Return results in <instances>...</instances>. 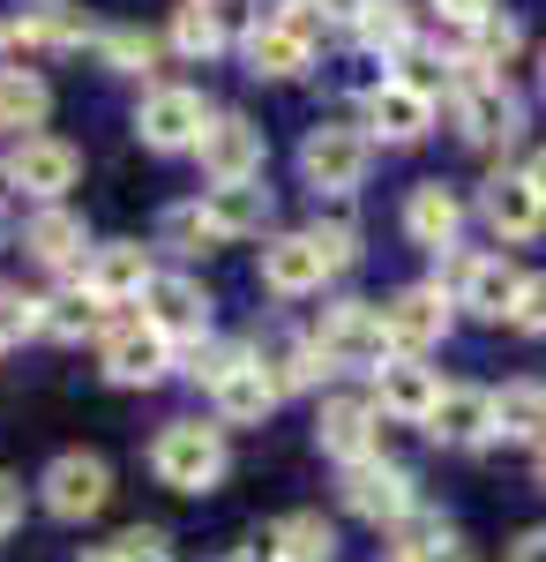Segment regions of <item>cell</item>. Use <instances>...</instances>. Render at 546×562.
<instances>
[{
    "label": "cell",
    "instance_id": "5",
    "mask_svg": "<svg viewBox=\"0 0 546 562\" xmlns=\"http://www.w3.org/2000/svg\"><path fill=\"white\" fill-rule=\"evenodd\" d=\"M450 323H457V307L442 285H405L382 301V346H389V360H426L450 338Z\"/></svg>",
    "mask_w": 546,
    "mask_h": 562
},
{
    "label": "cell",
    "instance_id": "44",
    "mask_svg": "<svg viewBox=\"0 0 546 562\" xmlns=\"http://www.w3.org/2000/svg\"><path fill=\"white\" fill-rule=\"evenodd\" d=\"M524 188H532V195H539V203H546V143H539V150H532V158H524Z\"/></svg>",
    "mask_w": 546,
    "mask_h": 562
},
{
    "label": "cell",
    "instance_id": "41",
    "mask_svg": "<svg viewBox=\"0 0 546 562\" xmlns=\"http://www.w3.org/2000/svg\"><path fill=\"white\" fill-rule=\"evenodd\" d=\"M434 15H442L450 31H479V23L494 15V0H434Z\"/></svg>",
    "mask_w": 546,
    "mask_h": 562
},
{
    "label": "cell",
    "instance_id": "43",
    "mask_svg": "<svg viewBox=\"0 0 546 562\" xmlns=\"http://www.w3.org/2000/svg\"><path fill=\"white\" fill-rule=\"evenodd\" d=\"M15 525H23V487H15V480L0 473V540H8Z\"/></svg>",
    "mask_w": 546,
    "mask_h": 562
},
{
    "label": "cell",
    "instance_id": "12",
    "mask_svg": "<svg viewBox=\"0 0 546 562\" xmlns=\"http://www.w3.org/2000/svg\"><path fill=\"white\" fill-rule=\"evenodd\" d=\"M150 278H158V270H150V248H143V240H98L83 256V270H76V293H90V301L113 315V307L143 301Z\"/></svg>",
    "mask_w": 546,
    "mask_h": 562
},
{
    "label": "cell",
    "instance_id": "32",
    "mask_svg": "<svg viewBox=\"0 0 546 562\" xmlns=\"http://www.w3.org/2000/svg\"><path fill=\"white\" fill-rule=\"evenodd\" d=\"M172 53H187V60H217V53H225V8H211V0L172 8Z\"/></svg>",
    "mask_w": 546,
    "mask_h": 562
},
{
    "label": "cell",
    "instance_id": "35",
    "mask_svg": "<svg viewBox=\"0 0 546 562\" xmlns=\"http://www.w3.org/2000/svg\"><path fill=\"white\" fill-rule=\"evenodd\" d=\"M307 240H315V256H322V270H330V278L360 262V233H352L344 217H315V225H307Z\"/></svg>",
    "mask_w": 546,
    "mask_h": 562
},
{
    "label": "cell",
    "instance_id": "10",
    "mask_svg": "<svg viewBox=\"0 0 546 562\" xmlns=\"http://www.w3.org/2000/svg\"><path fill=\"white\" fill-rule=\"evenodd\" d=\"M344 510L367 525H405L412 510H420V487H412V473L397 465V458H360V465H344Z\"/></svg>",
    "mask_w": 546,
    "mask_h": 562
},
{
    "label": "cell",
    "instance_id": "8",
    "mask_svg": "<svg viewBox=\"0 0 546 562\" xmlns=\"http://www.w3.org/2000/svg\"><path fill=\"white\" fill-rule=\"evenodd\" d=\"M315 53H322V23H315L307 8H285L277 23H254L248 31V76L293 83V76L315 68Z\"/></svg>",
    "mask_w": 546,
    "mask_h": 562
},
{
    "label": "cell",
    "instance_id": "29",
    "mask_svg": "<svg viewBox=\"0 0 546 562\" xmlns=\"http://www.w3.org/2000/svg\"><path fill=\"white\" fill-rule=\"evenodd\" d=\"M45 113H53V90L38 68H0V128L23 143V135H45Z\"/></svg>",
    "mask_w": 546,
    "mask_h": 562
},
{
    "label": "cell",
    "instance_id": "49",
    "mask_svg": "<svg viewBox=\"0 0 546 562\" xmlns=\"http://www.w3.org/2000/svg\"><path fill=\"white\" fill-rule=\"evenodd\" d=\"M382 562H412V555H382Z\"/></svg>",
    "mask_w": 546,
    "mask_h": 562
},
{
    "label": "cell",
    "instance_id": "52",
    "mask_svg": "<svg viewBox=\"0 0 546 562\" xmlns=\"http://www.w3.org/2000/svg\"><path fill=\"white\" fill-rule=\"evenodd\" d=\"M539 83H546V76H539Z\"/></svg>",
    "mask_w": 546,
    "mask_h": 562
},
{
    "label": "cell",
    "instance_id": "28",
    "mask_svg": "<svg viewBox=\"0 0 546 562\" xmlns=\"http://www.w3.org/2000/svg\"><path fill=\"white\" fill-rule=\"evenodd\" d=\"M262 548L277 562H337V525L322 510H285V518L262 532Z\"/></svg>",
    "mask_w": 546,
    "mask_h": 562
},
{
    "label": "cell",
    "instance_id": "6",
    "mask_svg": "<svg viewBox=\"0 0 546 562\" xmlns=\"http://www.w3.org/2000/svg\"><path fill=\"white\" fill-rule=\"evenodd\" d=\"M307 346L322 352L330 375H337V368H367V375H375L382 360H389V346H382V307L375 301H330Z\"/></svg>",
    "mask_w": 546,
    "mask_h": 562
},
{
    "label": "cell",
    "instance_id": "42",
    "mask_svg": "<svg viewBox=\"0 0 546 562\" xmlns=\"http://www.w3.org/2000/svg\"><path fill=\"white\" fill-rule=\"evenodd\" d=\"M412 562H471V548H464L457 532H450V525H442V532H434V540H420V548H412Z\"/></svg>",
    "mask_w": 546,
    "mask_h": 562
},
{
    "label": "cell",
    "instance_id": "15",
    "mask_svg": "<svg viewBox=\"0 0 546 562\" xmlns=\"http://www.w3.org/2000/svg\"><path fill=\"white\" fill-rule=\"evenodd\" d=\"M195 158H203L211 188H232V180H262L270 143H262V128H254L248 113H211V128H203V143H195Z\"/></svg>",
    "mask_w": 546,
    "mask_h": 562
},
{
    "label": "cell",
    "instance_id": "48",
    "mask_svg": "<svg viewBox=\"0 0 546 562\" xmlns=\"http://www.w3.org/2000/svg\"><path fill=\"white\" fill-rule=\"evenodd\" d=\"M539 487H546V450H539Z\"/></svg>",
    "mask_w": 546,
    "mask_h": 562
},
{
    "label": "cell",
    "instance_id": "9",
    "mask_svg": "<svg viewBox=\"0 0 546 562\" xmlns=\"http://www.w3.org/2000/svg\"><path fill=\"white\" fill-rule=\"evenodd\" d=\"M0 173H8L15 195H31V203H60V195L83 180V150H76L68 135H23Z\"/></svg>",
    "mask_w": 546,
    "mask_h": 562
},
{
    "label": "cell",
    "instance_id": "37",
    "mask_svg": "<svg viewBox=\"0 0 546 562\" xmlns=\"http://www.w3.org/2000/svg\"><path fill=\"white\" fill-rule=\"evenodd\" d=\"M509 323H516L524 338H546V270H532V278L516 285V307H509Z\"/></svg>",
    "mask_w": 546,
    "mask_h": 562
},
{
    "label": "cell",
    "instance_id": "40",
    "mask_svg": "<svg viewBox=\"0 0 546 562\" xmlns=\"http://www.w3.org/2000/svg\"><path fill=\"white\" fill-rule=\"evenodd\" d=\"M166 240L180 248V256H195V248H217L211 233H203V217H195V203H180V211H166Z\"/></svg>",
    "mask_w": 546,
    "mask_h": 562
},
{
    "label": "cell",
    "instance_id": "21",
    "mask_svg": "<svg viewBox=\"0 0 546 562\" xmlns=\"http://www.w3.org/2000/svg\"><path fill=\"white\" fill-rule=\"evenodd\" d=\"M322 256H315V240L307 233H270L262 240V285L277 293V301H307V293H322Z\"/></svg>",
    "mask_w": 546,
    "mask_h": 562
},
{
    "label": "cell",
    "instance_id": "1",
    "mask_svg": "<svg viewBox=\"0 0 546 562\" xmlns=\"http://www.w3.org/2000/svg\"><path fill=\"white\" fill-rule=\"evenodd\" d=\"M225 465H232L225 428H203V420H166L158 442H150V473L172 495H211L217 480H225Z\"/></svg>",
    "mask_w": 546,
    "mask_h": 562
},
{
    "label": "cell",
    "instance_id": "47",
    "mask_svg": "<svg viewBox=\"0 0 546 562\" xmlns=\"http://www.w3.org/2000/svg\"><path fill=\"white\" fill-rule=\"evenodd\" d=\"M83 562H121V555H113V548H83Z\"/></svg>",
    "mask_w": 546,
    "mask_h": 562
},
{
    "label": "cell",
    "instance_id": "50",
    "mask_svg": "<svg viewBox=\"0 0 546 562\" xmlns=\"http://www.w3.org/2000/svg\"><path fill=\"white\" fill-rule=\"evenodd\" d=\"M0 45H8V23H0Z\"/></svg>",
    "mask_w": 546,
    "mask_h": 562
},
{
    "label": "cell",
    "instance_id": "19",
    "mask_svg": "<svg viewBox=\"0 0 546 562\" xmlns=\"http://www.w3.org/2000/svg\"><path fill=\"white\" fill-rule=\"evenodd\" d=\"M434 397H442V375L426 368V360H382L375 368V405L382 420H405V428H426V413H434Z\"/></svg>",
    "mask_w": 546,
    "mask_h": 562
},
{
    "label": "cell",
    "instance_id": "23",
    "mask_svg": "<svg viewBox=\"0 0 546 562\" xmlns=\"http://www.w3.org/2000/svg\"><path fill=\"white\" fill-rule=\"evenodd\" d=\"M426 128H434V98H426V90L389 76V83L367 98V143H420Z\"/></svg>",
    "mask_w": 546,
    "mask_h": 562
},
{
    "label": "cell",
    "instance_id": "3",
    "mask_svg": "<svg viewBox=\"0 0 546 562\" xmlns=\"http://www.w3.org/2000/svg\"><path fill=\"white\" fill-rule=\"evenodd\" d=\"M367 166H375V143H367V128H352V121H315L307 143H299V180L315 195H352L367 180Z\"/></svg>",
    "mask_w": 546,
    "mask_h": 562
},
{
    "label": "cell",
    "instance_id": "7",
    "mask_svg": "<svg viewBox=\"0 0 546 562\" xmlns=\"http://www.w3.org/2000/svg\"><path fill=\"white\" fill-rule=\"evenodd\" d=\"M38 503H45L60 525L98 518V510L113 503V465H105L98 450H60V458L45 465V480H38Z\"/></svg>",
    "mask_w": 546,
    "mask_h": 562
},
{
    "label": "cell",
    "instance_id": "24",
    "mask_svg": "<svg viewBox=\"0 0 546 562\" xmlns=\"http://www.w3.org/2000/svg\"><path fill=\"white\" fill-rule=\"evenodd\" d=\"M23 248H31V262H45V270H83L90 233H83V217H76V211L38 203V211H31V225H23Z\"/></svg>",
    "mask_w": 546,
    "mask_h": 562
},
{
    "label": "cell",
    "instance_id": "25",
    "mask_svg": "<svg viewBox=\"0 0 546 562\" xmlns=\"http://www.w3.org/2000/svg\"><path fill=\"white\" fill-rule=\"evenodd\" d=\"M211 405H217V428H262V420L277 413V383L262 375V360L248 352V360L211 390Z\"/></svg>",
    "mask_w": 546,
    "mask_h": 562
},
{
    "label": "cell",
    "instance_id": "18",
    "mask_svg": "<svg viewBox=\"0 0 546 562\" xmlns=\"http://www.w3.org/2000/svg\"><path fill=\"white\" fill-rule=\"evenodd\" d=\"M315 442L330 450L337 465H360V458L382 450V413L367 397H322L315 405Z\"/></svg>",
    "mask_w": 546,
    "mask_h": 562
},
{
    "label": "cell",
    "instance_id": "31",
    "mask_svg": "<svg viewBox=\"0 0 546 562\" xmlns=\"http://www.w3.org/2000/svg\"><path fill=\"white\" fill-rule=\"evenodd\" d=\"M98 323H105V307L90 301V293H53V301H38V330H31V338L76 346V338H90Z\"/></svg>",
    "mask_w": 546,
    "mask_h": 562
},
{
    "label": "cell",
    "instance_id": "17",
    "mask_svg": "<svg viewBox=\"0 0 546 562\" xmlns=\"http://www.w3.org/2000/svg\"><path fill=\"white\" fill-rule=\"evenodd\" d=\"M426 435H434L442 450H479V442H494V390L442 383L434 413H426Z\"/></svg>",
    "mask_w": 546,
    "mask_h": 562
},
{
    "label": "cell",
    "instance_id": "27",
    "mask_svg": "<svg viewBox=\"0 0 546 562\" xmlns=\"http://www.w3.org/2000/svg\"><path fill=\"white\" fill-rule=\"evenodd\" d=\"M494 442H524V450H546V383H502L494 390Z\"/></svg>",
    "mask_w": 546,
    "mask_h": 562
},
{
    "label": "cell",
    "instance_id": "4",
    "mask_svg": "<svg viewBox=\"0 0 546 562\" xmlns=\"http://www.w3.org/2000/svg\"><path fill=\"white\" fill-rule=\"evenodd\" d=\"M434 285H442V293H450V307H464V315H479V323H509L524 270H516L509 256H464V248H450Z\"/></svg>",
    "mask_w": 546,
    "mask_h": 562
},
{
    "label": "cell",
    "instance_id": "34",
    "mask_svg": "<svg viewBox=\"0 0 546 562\" xmlns=\"http://www.w3.org/2000/svg\"><path fill=\"white\" fill-rule=\"evenodd\" d=\"M172 360H180V375H187V383L217 390L225 375H232V368H240V360H248V346H225V338H195V346L172 352Z\"/></svg>",
    "mask_w": 546,
    "mask_h": 562
},
{
    "label": "cell",
    "instance_id": "33",
    "mask_svg": "<svg viewBox=\"0 0 546 562\" xmlns=\"http://www.w3.org/2000/svg\"><path fill=\"white\" fill-rule=\"evenodd\" d=\"M254 360H262V375L277 383V397H285V390H315L322 375H330L322 352L307 346V338H293V346H277V352H254Z\"/></svg>",
    "mask_w": 546,
    "mask_h": 562
},
{
    "label": "cell",
    "instance_id": "16",
    "mask_svg": "<svg viewBox=\"0 0 546 562\" xmlns=\"http://www.w3.org/2000/svg\"><path fill=\"white\" fill-rule=\"evenodd\" d=\"M270 211H277V195L262 180H232V188H203L195 195V217H203V233H211L217 248L225 240H254L270 225Z\"/></svg>",
    "mask_w": 546,
    "mask_h": 562
},
{
    "label": "cell",
    "instance_id": "38",
    "mask_svg": "<svg viewBox=\"0 0 546 562\" xmlns=\"http://www.w3.org/2000/svg\"><path fill=\"white\" fill-rule=\"evenodd\" d=\"M31 330H38V301H23V293H8V285H0V352L23 346Z\"/></svg>",
    "mask_w": 546,
    "mask_h": 562
},
{
    "label": "cell",
    "instance_id": "45",
    "mask_svg": "<svg viewBox=\"0 0 546 562\" xmlns=\"http://www.w3.org/2000/svg\"><path fill=\"white\" fill-rule=\"evenodd\" d=\"M509 562H546V532H524V540L509 548Z\"/></svg>",
    "mask_w": 546,
    "mask_h": 562
},
{
    "label": "cell",
    "instance_id": "22",
    "mask_svg": "<svg viewBox=\"0 0 546 562\" xmlns=\"http://www.w3.org/2000/svg\"><path fill=\"white\" fill-rule=\"evenodd\" d=\"M405 233H412V248L450 256L457 233H464V195H457V188H442V180H420V188L405 195Z\"/></svg>",
    "mask_w": 546,
    "mask_h": 562
},
{
    "label": "cell",
    "instance_id": "39",
    "mask_svg": "<svg viewBox=\"0 0 546 562\" xmlns=\"http://www.w3.org/2000/svg\"><path fill=\"white\" fill-rule=\"evenodd\" d=\"M113 555L121 562H172V540L158 532V525H127L121 540H113Z\"/></svg>",
    "mask_w": 546,
    "mask_h": 562
},
{
    "label": "cell",
    "instance_id": "30",
    "mask_svg": "<svg viewBox=\"0 0 546 562\" xmlns=\"http://www.w3.org/2000/svg\"><path fill=\"white\" fill-rule=\"evenodd\" d=\"M15 38L23 45H83L90 38V23H83V8H68V0H31L23 8V23H15Z\"/></svg>",
    "mask_w": 546,
    "mask_h": 562
},
{
    "label": "cell",
    "instance_id": "14",
    "mask_svg": "<svg viewBox=\"0 0 546 562\" xmlns=\"http://www.w3.org/2000/svg\"><path fill=\"white\" fill-rule=\"evenodd\" d=\"M143 323H150L172 352L195 346V338H211V293H203L195 278H180V270H158V278L143 285Z\"/></svg>",
    "mask_w": 546,
    "mask_h": 562
},
{
    "label": "cell",
    "instance_id": "36",
    "mask_svg": "<svg viewBox=\"0 0 546 562\" xmlns=\"http://www.w3.org/2000/svg\"><path fill=\"white\" fill-rule=\"evenodd\" d=\"M98 53H105V68H121V76H150V68H158V38H143V31H105Z\"/></svg>",
    "mask_w": 546,
    "mask_h": 562
},
{
    "label": "cell",
    "instance_id": "20",
    "mask_svg": "<svg viewBox=\"0 0 546 562\" xmlns=\"http://www.w3.org/2000/svg\"><path fill=\"white\" fill-rule=\"evenodd\" d=\"M479 217H487V233L502 240V248H524V240H539L546 233V203L524 188V173H494L479 188Z\"/></svg>",
    "mask_w": 546,
    "mask_h": 562
},
{
    "label": "cell",
    "instance_id": "11",
    "mask_svg": "<svg viewBox=\"0 0 546 562\" xmlns=\"http://www.w3.org/2000/svg\"><path fill=\"white\" fill-rule=\"evenodd\" d=\"M211 98L203 90H187V83H158L150 98H143V113H135V135L150 143V150H195L203 143V128H211Z\"/></svg>",
    "mask_w": 546,
    "mask_h": 562
},
{
    "label": "cell",
    "instance_id": "51",
    "mask_svg": "<svg viewBox=\"0 0 546 562\" xmlns=\"http://www.w3.org/2000/svg\"><path fill=\"white\" fill-rule=\"evenodd\" d=\"M0 180H8V173H0Z\"/></svg>",
    "mask_w": 546,
    "mask_h": 562
},
{
    "label": "cell",
    "instance_id": "13",
    "mask_svg": "<svg viewBox=\"0 0 546 562\" xmlns=\"http://www.w3.org/2000/svg\"><path fill=\"white\" fill-rule=\"evenodd\" d=\"M98 368H105V383H121V390H150V383L172 375V346L143 315H127V323H113V330L98 338Z\"/></svg>",
    "mask_w": 546,
    "mask_h": 562
},
{
    "label": "cell",
    "instance_id": "2",
    "mask_svg": "<svg viewBox=\"0 0 546 562\" xmlns=\"http://www.w3.org/2000/svg\"><path fill=\"white\" fill-rule=\"evenodd\" d=\"M450 121L464 128L471 150H509L524 135V105L502 76H479V68H457L450 76Z\"/></svg>",
    "mask_w": 546,
    "mask_h": 562
},
{
    "label": "cell",
    "instance_id": "46",
    "mask_svg": "<svg viewBox=\"0 0 546 562\" xmlns=\"http://www.w3.org/2000/svg\"><path fill=\"white\" fill-rule=\"evenodd\" d=\"M225 562H277V555H270V548H262V540H248V548H240V555H225Z\"/></svg>",
    "mask_w": 546,
    "mask_h": 562
},
{
    "label": "cell",
    "instance_id": "26",
    "mask_svg": "<svg viewBox=\"0 0 546 562\" xmlns=\"http://www.w3.org/2000/svg\"><path fill=\"white\" fill-rule=\"evenodd\" d=\"M344 15V31H352V45L360 53H405L412 45V0H352V8H337Z\"/></svg>",
    "mask_w": 546,
    "mask_h": 562
}]
</instances>
